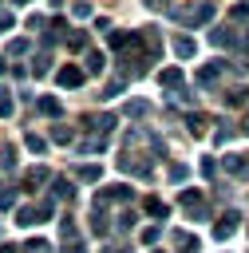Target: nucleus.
I'll use <instances>...</instances> for the list:
<instances>
[{"instance_id": "f8f14e48", "label": "nucleus", "mask_w": 249, "mask_h": 253, "mask_svg": "<svg viewBox=\"0 0 249 253\" xmlns=\"http://www.w3.org/2000/svg\"><path fill=\"white\" fill-rule=\"evenodd\" d=\"M221 166H225V174H233V178H245V174H249V158H245V154H225Z\"/></svg>"}, {"instance_id": "f704fd0d", "label": "nucleus", "mask_w": 249, "mask_h": 253, "mask_svg": "<svg viewBox=\"0 0 249 253\" xmlns=\"http://www.w3.org/2000/svg\"><path fill=\"white\" fill-rule=\"evenodd\" d=\"M16 206V190L8 186V190H0V210H12Z\"/></svg>"}, {"instance_id": "4c0bfd02", "label": "nucleus", "mask_w": 249, "mask_h": 253, "mask_svg": "<svg viewBox=\"0 0 249 253\" xmlns=\"http://www.w3.org/2000/svg\"><path fill=\"white\" fill-rule=\"evenodd\" d=\"M229 16H233V20H249V4H233Z\"/></svg>"}, {"instance_id": "5701e85b", "label": "nucleus", "mask_w": 249, "mask_h": 253, "mask_svg": "<svg viewBox=\"0 0 249 253\" xmlns=\"http://www.w3.org/2000/svg\"><path fill=\"white\" fill-rule=\"evenodd\" d=\"M126 91V75H119V79H111L103 91H99V99H115V95H123Z\"/></svg>"}, {"instance_id": "7c9ffc66", "label": "nucleus", "mask_w": 249, "mask_h": 253, "mask_svg": "<svg viewBox=\"0 0 249 253\" xmlns=\"http://www.w3.org/2000/svg\"><path fill=\"white\" fill-rule=\"evenodd\" d=\"M67 47H71V51H83V47H87V36H83V32L75 28V32L67 36Z\"/></svg>"}, {"instance_id": "7ed1b4c3", "label": "nucleus", "mask_w": 249, "mask_h": 253, "mask_svg": "<svg viewBox=\"0 0 249 253\" xmlns=\"http://www.w3.org/2000/svg\"><path fill=\"white\" fill-rule=\"evenodd\" d=\"M178 206H182L194 221H206V217H209V206H206L202 190H182V194H178Z\"/></svg>"}, {"instance_id": "37998d69", "label": "nucleus", "mask_w": 249, "mask_h": 253, "mask_svg": "<svg viewBox=\"0 0 249 253\" xmlns=\"http://www.w3.org/2000/svg\"><path fill=\"white\" fill-rule=\"evenodd\" d=\"M142 241H146V245H154V241H158V229H154V225H146V229H142Z\"/></svg>"}, {"instance_id": "2eb2a0df", "label": "nucleus", "mask_w": 249, "mask_h": 253, "mask_svg": "<svg viewBox=\"0 0 249 253\" xmlns=\"http://www.w3.org/2000/svg\"><path fill=\"white\" fill-rule=\"evenodd\" d=\"M67 198H75V186L67 178H51V202H67Z\"/></svg>"}, {"instance_id": "f257e3e1", "label": "nucleus", "mask_w": 249, "mask_h": 253, "mask_svg": "<svg viewBox=\"0 0 249 253\" xmlns=\"http://www.w3.org/2000/svg\"><path fill=\"white\" fill-rule=\"evenodd\" d=\"M170 16H174V24H182V28H206V24L213 20V4H209V0H190V4H182V8H170Z\"/></svg>"}, {"instance_id": "9b49d317", "label": "nucleus", "mask_w": 249, "mask_h": 253, "mask_svg": "<svg viewBox=\"0 0 249 253\" xmlns=\"http://www.w3.org/2000/svg\"><path fill=\"white\" fill-rule=\"evenodd\" d=\"M43 182H51V170L47 166H28L24 170V190H40Z\"/></svg>"}, {"instance_id": "39448f33", "label": "nucleus", "mask_w": 249, "mask_h": 253, "mask_svg": "<svg viewBox=\"0 0 249 253\" xmlns=\"http://www.w3.org/2000/svg\"><path fill=\"white\" fill-rule=\"evenodd\" d=\"M55 83H59V87H83V83H87V71H83L79 63H63V67L55 71Z\"/></svg>"}, {"instance_id": "c756f323", "label": "nucleus", "mask_w": 249, "mask_h": 253, "mask_svg": "<svg viewBox=\"0 0 249 253\" xmlns=\"http://www.w3.org/2000/svg\"><path fill=\"white\" fill-rule=\"evenodd\" d=\"M32 47V40H24V36H16V40H8V55H24Z\"/></svg>"}, {"instance_id": "72a5a7b5", "label": "nucleus", "mask_w": 249, "mask_h": 253, "mask_svg": "<svg viewBox=\"0 0 249 253\" xmlns=\"http://www.w3.org/2000/svg\"><path fill=\"white\" fill-rule=\"evenodd\" d=\"M0 166H4V170H12V166H16V150H12V146H4V150H0Z\"/></svg>"}, {"instance_id": "9d476101", "label": "nucleus", "mask_w": 249, "mask_h": 253, "mask_svg": "<svg viewBox=\"0 0 249 253\" xmlns=\"http://www.w3.org/2000/svg\"><path fill=\"white\" fill-rule=\"evenodd\" d=\"M119 170H126V174H138V178H150V162L146 158H130V154H119Z\"/></svg>"}, {"instance_id": "f3484780", "label": "nucleus", "mask_w": 249, "mask_h": 253, "mask_svg": "<svg viewBox=\"0 0 249 253\" xmlns=\"http://www.w3.org/2000/svg\"><path fill=\"white\" fill-rule=\"evenodd\" d=\"M75 178H79V182H99V178H103V166H95V162H79V166H75Z\"/></svg>"}, {"instance_id": "c03bdc74", "label": "nucleus", "mask_w": 249, "mask_h": 253, "mask_svg": "<svg viewBox=\"0 0 249 253\" xmlns=\"http://www.w3.org/2000/svg\"><path fill=\"white\" fill-rule=\"evenodd\" d=\"M63 253H87V245L83 241H71V245H63Z\"/></svg>"}, {"instance_id": "a19ab883", "label": "nucleus", "mask_w": 249, "mask_h": 253, "mask_svg": "<svg viewBox=\"0 0 249 253\" xmlns=\"http://www.w3.org/2000/svg\"><path fill=\"white\" fill-rule=\"evenodd\" d=\"M186 174H190V170H186V166H178V162H174V166H170V178H174V182H186Z\"/></svg>"}, {"instance_id": "423d86ee", "label": "nucleus", "mask_w": 249, "mask_h": 253, "mask_svg": "<svg viewBox=\"0 0 249 253\" xmlns=\"http://www.w3.org/2000/svg\"><path fill=\"white\" fill-rule=\"evenodd\" d=\"M115 123H119L115 115H83V126L95 130V138H107V134L115 130Z\"/></svg>"}, {"instance_id": "2f4dec72", "label": "nucleus", "mask_w": 249, "mask_h": 253, "mask_svg": "<svg viewBox=\"0 0 249 253\" xmlns=\"http://www.w3.org/2000/svg\"><path fill=\"white\" fill-rule=\"evenodd\" d=\"M24 253H51V245H47L43 237H32V241L24 245Z\"/></svg>"}, {"instance_id": "4be33fe9", "label": "nucleus", "mask_w": 249, "mask_h": 253, "mask_svg": "<svg viewBox=\"0 0 249 253\" xmlns=\"http://www.w3.org/2000/svg\"><path fill=\"white\" fill-rule=\"evenodd\" d=\"M142 210H146V213H150V217H158V221H162V217H166V213H170V206H166V202H162V198H146V202H142Z\"/></svg>"}, {"instance_id": "aec40b11", "label": "nucleus", "mask_w": 249, "mask_h": 253, "mask_svg": "<svg viewBox=\"0 0 249 253\" xmlns=\"http://www.w3.org/2000/svg\"><path fill=\"white\" fill-rule=\"evenodd\" d=\"M123 115H126V119H146V115H150V103H146V99H130V103L123 107Z\"/></svg>"}, {"instance_id": "de8ad7c7", "label": "nucleus", "mask_w": 249, "mask_h": 253, "mask_svg": "<svg viewBox=\"0 0 249 253\" xmlns=\"http://www.w3.org/2000/svg\"><path fill=\"white\" fill-rule=\"evenodd\" d=\"M4 71H8V59H4V55H0V75H4Z\"/></svg>"}, {"instance_id": "3c124183", "label": "nucleus", "mask_w": 249, "mask_h": 253, "mask_svg": "<svg viewBox=\"0 0 249 253\" xmlns=\"http://www.w3.org/2000/svg\"><path fill=\"white\" fill-rule=\"evenodd\" d=\"M12 4H32V0H12Z\"/></svg>"}, {"instance_id": "bb28decb", "label": "nucleus", "mask_w": 249, "mask_h": 253, "mask_svg": "<svg viewBox=\"0 0 249 253\" xmlns=\"http://www.w3.org/2000/svg\"><path fill=\"white\" fill-rule=\"evenodd\" d=\"M24 146H28L32 154H43V150H47V138H40V134H24Z\"/></svg>"}, {"instance_id": "412c9836", "label": "nucleus", "mask_w": 249, "mask_h": 253, "mask_svg": "<svg viewBox=\"0 0 249 253\" xmlns=\"http://www.w3.org/2000/svg\"><path fill=\"white\" fill-rule=\"evenodd\" d=\"M91 229L103 237V233H111V221H107V206H95V213H91Z\"/></svg>"}, {"instance_id": "393cba45", "label": "nucleus", "mask_w": 249, "mask_h": 253, "mask_svg": "<svg viewBox=\"0 0 249 253\" xmlns=\"http://www.w3.org/2000/svg\"><path fill=\"white\" fill-rule=\"evenodd\" d=\"M107 150V138H83L79 142V154H103Z\"/></svg>"}, {"instance_id": "473e14b6", "label": "nucleus", "mask_w": 249, "mask_h": 253, "mask_svg": "<svg viewBox=\"0 0 249 253\" xmlns=\"http://www.w3.org/2000/svg\"><path fill=\"white\" fill-rule=\"evenodd\" d=\"M71 16H75V20H87V16H91V4H87V0H75V4H71Z\"/></svg>"}, {"instance_id": "58836bf2", "label": "nucleus", "mask_w": 249, "mask_h": 253, "mask_svg": "<svg viewBox=\"0 0 249 253\" xmlns=\"http://www.w3.org/2000/svg\"><path fill=\"white\" fill-rule=\"evenodd\" d=\"M150 12H170V0H142Z\"/></svg>"}, {"instance_id": "0eeeda50", "label": "nucleus", "mask_w": 249, "mask_h": 253, "mask_svg": "<svg viewBox=\"0 0 249 253\" xmlns=\"http://www.w3.org/2000/svg\"><path fill=\"white\" fill-rule=\"evenodd\" d=\"M130 198H134L130 186H107V190L95 194V206H107V202H130Z\"/></svg>"}, {"instance_id": "ddd939ff", "label": "nucleus", "mask_w": 249, "mask_h": 253, "mask_svg": "<svg viewBox=\"0 0 249 253\" xmlns=\"http://www.w3.org/2000/svg\"><path fill=\"white\" fill-rule=\"evenodd\" d=\"M170 47H174V55H178V59H194V51H198V43H194L190 36H174V40H170Z\"/></svg>"}, {"instance_id": "dca6fc26", "label": "nucleus", "mask_w": 249, "mask_h": 253, "mask_svg": "<svg viewBox=\"0 0 249 253\" xmlns=\"http://www.w3.org/2000/svg\"><path fill=\"white\" fill-rule=\"evenodd\" d=\"M36 107H40V115H47V119H59V115H63V103H59L55 95H43Z\"/></svg>"}, {"instance_id": "ea45409f", "label": "nucleus", "mask_w": 249, "mask_h": 253, "mask_svg": "<svg viewBox=\"0 0 249 253\" xmlns=\"http://www.w3.org/2000/svg\"><path fill=\"white\" fill-rule=\"evenodd\" d=\"M202 174L213 178V174H217V162H213V158H202Z\"/></svg>"}, {"instance_id": "79ce46f5", "label": "nucleus", "mask_w": 249, "mask_h": 253, "mask_svg": "<svg viewBox=\"0 0 249 253\" xmlns=\"http://www.w3.org/2000/svg\"><path fill=\"white\" fill-rule=\"evenodd\" d=\"M115 225H119V229H130V225H134V213H119V221H115Z\"/></svg>"}, {"instance_id": "c9c22d12", "label": "nucleus", "mask_w": 249, "mask_h": 253, "mask_svg": "<svg viewBox=\"0 0 249 253\" xmlns=\"http://www.w3.org/2000/svg\"><path fill=\"white\" fill-rule=\"evenodd\" d=\"M51 138L55 142H71V126H51Z\"/></svg>"}, {"instance_id": "6ab92c4d", "label": "nucleus", "mask_w": 249, "mask_h": 253, "mask_svg": "<svg viewBox=\"0 0 249 253\" xmlns=\"http://www.w3.org/2000/svg\"><path fill=\"white\" fill-rule=\"evenodd\" d=\"M83 59H87V63H83V71H87V75H99V71L107 67V55H103V51H87Z\"/></svg>"}, {"instance_id": "09e8293b", "label": "nucleus", "mask_w": 249, "mask_h": 253, "mask_svg": "<svg viewBox=\"0 0 249 253\" xmlns=\"http://www.w3.org/2000/svg\"><path fill=\"white\" fill-rule=\"evenodd\" d=\"M111 253H130V249H126V245H119V249H111Z\"/></svg>"}, {"instance_id": "a211bd4d", "label": "nucleus", "mask_w": 249, "mask_h": 253, "mask_svg": "<svg viewBox=\"0 0 249 253\" xmlns=\"http://www.w3.org/2000/svg\"><path fill=\"white\" fill-rule=\"evenodd\" d=\"M20 229H28V225H36L40 221V213H36V206H16V217H12Z\"/></svg>"}, {"instance_id": "c85d7f7f", "label": "nucleus", "mask_w": 249, "mask_h": 253, "mask_svg": "<svg viewBox=\"0 0 249 253\" xmlns=\"http://www.w3.org/2000/svg\"><path fill=\"white\" fill-rule=\"evenodd\" d=\"M12 111H16V103H12L8 87H0V119H12Z\"/></svg>"}, {"instance_id": "a878e982", "label": "nucleus", "mask_w": 249, "mask_h": 253, "mask_svg": "<svg viewBox=\"0 0 249 253\" xmlns=\"http://www.w3.org/2000/svg\"><path fill=\"white\" fill-rule=\"evenodd\" d=\"M47 71H51V55H47V51H40V55L32 59V75H47Z\"/></svg>"}, {"instance_id": "b1692460", "label": "nucleus", "mask_w": 249, "mask_h": 253, "mask_svg": "<svg viewBox=\"0 0 249 253\" xmlns=\"http://www.w3.org/2000/svg\"><path fill=\"white\" fill-rule=\"evenodd\" d=\"M245 103H249V91H245V87L225 91V107H245Z\"/></svg>"}, {"instance_id": "20e7f679", "label": "nucleus", "mask_w": 249, "mask_h": 253, "mask_svg": "<svg viewBox=\"0 0 249 253\" xmlns=\"http://www.w3.org/2000/svg\"><path fill=\"white\" fill-rule=\"evenodd\" d=\"M237 229H241V210H225V213L217 217V225H213V237H217V241H229Z\"/></svg>"}, {"instance_id": "a18cd8bd", "label": "nucleus", "mask_w": 249, "mask_h": 253, "mask_svg": "<svg viewBox=\"0 0 249 253\" xmlns=\"http://www.w3.org/2000/svg\"><path fill=\"white\" fill-rule=\"evenodd\" d=\"M12 28V12H0V32H8Z\"/></svg>"}, {"instance_id": "1a4fd4ad", "label": "nucleus", "mask_w": 249, "mask_h": 253, "mask_svg": "<svg viewBox=\"0 0 249 253\" xmlns=\"http://www.w3.org/2000/svg\"><path fill=\"white\" fill-rule=\"evenodd\" d=\"M158 83H162V91L178 95V91H182V83H186V79H182V67H162V71H158Z\"/></svg>"}, {"instance_id": "49530a36", "label": "nucleus", "mask_w": 249, "mask_h": 253, "mask_svg": "<svg viewBox=\"0 0 249 253\" xmlns=\"http://www.w3.org/2000/svg\"><path fill=\"white\" fill-rule=\"evenodd\" d=\"M237 130H241V134H249V115L241 119V126H237Z\"/></svg>"}, {"instance_id": "e433bc0d", "label": "nucleus", "mask_w": 249, "mask_h": 253, "mask_svg": "<svg viewBox=\"0 0 249 253\" xmlns=\"http://www.w3.org/2000/svg\"><path fill=\"white\" fill-rule=\"evenodd\" d=\"M233 134H237V130H233V126H217V130H213V138H217V142H229V138H233Z\"/></svg>"}, {"instance_id": "cd10ccee", "label": "nucleus", "mask_w": 249, "mask_h": 253, "mask_svg": "<svg viewBox=\"0 0 249 253\" xmlns=\"http://www.w3.org/2000/svg\"><path fill=\"white\" fill-rule=\"evenodd\" d=\"M59 233H63V241H67V245H71V241H79V229H75V221H71V217H63V221H59Z\"/></svg>"}, {"instance_id": "8fccbe9b", "label": "nucleus", "mask_w": 249, "mask_h": 253, "mask_svg": "<svg viewBox=\"0 0 249 253\" xmlns=\"http://www.w3.org/2000/svg\"><path fill=\"white\" fill-rule=\"evenodd\" d=\"M0 253H12V245H0Z\"/></svg>"}, {"instance_id": "f03ea898", "label": "nucleus", "mask_w": 249, "mask_h": 253, "mask_svg": "<svg viewBox=\"0 0 249 253\" xmlns=\"http://www.w3.org/2000/svg\"><path fill=\"white\" fill-rule=\"evenodd\" d=\"M225 71H229V59H206V63L198 67V75H194L198 91H209V87H217Z\"/></svg>"}, {"instance_id": "6e6552de", "label": "nucleus", "mask_w": 249, "mask_h": 253, "mask_svg": "<svg viewBox=\"0 0 249 253\" xmlns=\"http://www.w3.org/2000/svg\"><path fill=\"white\" fill-rule=\"evenodd\" d=\"M209 43H213V47H237V43H241V28H229V32H225V28H213V32H209Z\"/></svg>"}, {"instance_id": "4468645a", "label": "nucleus", "mask_w": 249, "mask_h": 253, "mask_svg": "<svg viewBox=\"0 0 249 253\" xmlns=\"http://www.w3.org/2000/svg\"><path fill=\"white\" fill-rule=\"evenodd\" d=\"M186 130H190L194 138H202V134L209 130V115H202V111H194V115L186 119Z\"/></svg>"}]
</instances>
